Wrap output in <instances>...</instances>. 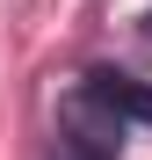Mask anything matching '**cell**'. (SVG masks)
I'll return each instance as SVG.
<instances>
[{"label": "cell", "instance_id": "1", "mask_svg": "<svg viewBox=\"0 0 152 160\" xmlns=\"http://www.w3.org/2000/svg\"><path fill=\"white\" fill-rule=\"evenodd\" d=\"M65 138H72L80 160H116V153H123V117H116L94 88H80V95L65 102Z\"/></svg>", "mask_w": 152, "mask_h": 160}, {"label": "cell", "instance_id": "2", "mask_svg": "<svg viewBox=\"0 0 152 160\" xmlns=\"http://www.w3.org/2000/svg\"><path fill=\"white\" fill-rule=\"evenodd\" d=\"M87 88L109 102L123 124H152V88H145V80H131V73H94Z\"/></svg>", "mask_w": 152, "mask_h": 160}]
</instances>
